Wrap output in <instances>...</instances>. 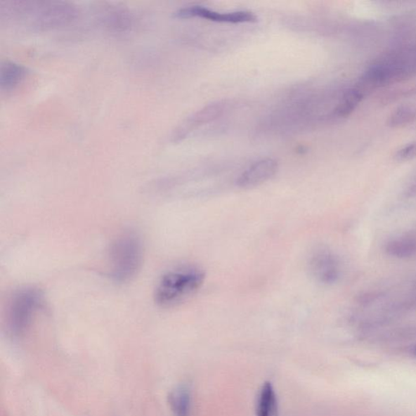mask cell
<instances>
[{
	"label": "cell",
	"mask_w": 416,
	"mask_h": 416,
	"mask_svg": "<svg viewBox=\"0 0 416 416\" xmlns=\"http://www.w3.org/2000/svg\"><path fill=\"white\" fill-rule=\"evenodd\" d=\"M416 74V46H405L389 52L364 72L358 86L365 93L369 89L403 81Z\"/></svg>",
	"instance_id": "6da1fadb"
},
{
	"label": "cell",
	"mask_w": 416,
	"mask_h": 416,
	"mask_svg": "<svg viewBox=\"0 0 416 416\" xmlns=\"http://www.w3.org/2000/svg\"><path fill=\"white\" fill-rule=\"evenodd\" d=\"M205 273L196 268H180L164 275L156 287V304L171 308L193 296L204 285Z\"/></svg>",
	"instance_id": "7a4b0ae2"
},
{
	"label": "cell",
	"mask_w": 416,
	"mask_h": 416,
	"mask_svg": "<svg viewBox=\"0 0 416 416\" xmlns=\"http://www.w3.org/2000/svg\"><path fill=\"white\" fill-rule=\"evenodd\" d=\"M8 15L13 18L30 17V25L37 30H48L66 25L77 17L74 5L65 2L34 3L13 2L10 5Z\"/></svg>",
	"instance_id": "3957f363"
},
{
	"label": "cell",
	"mask_w": 416,
	"mask_h": 416,
	"mask_svg": "<svg viewBox=\"0 0 416 416\" xmlns=\"http://www.w3.org/2000/svg\"><path fill=\"white\" fill-rule=\"evenodd\" d=\"M111 275L118 282L131 279L140 268L143 259L141 242L134 234H124L117 239L110 252Z\"/></svg>",
	"instance_id": "277c9868"
},
{
	"label": "cell",
	"mask_w": 416,
	"mask_h": 416,
	"mask_svg": "<svg viewBox=\"0 0 416 416\" xmlns=\"http://www.w3.org/2000/svg\"><path fill=\"white\" fill-rule=\"evenodd\" d=\"M41 304V294L33 288L20 290L13 295L7 311L8 327L13 336L25 334Z\"/></svg>",
	"instance_id": "5b68a950"
},
{
	"label": "cell",
	"mask_w": 416,
	"mask_h": 416,
	"mask_svg": "<svg viewBox=\"0 0 416 416\" xmlns=\"http://www.w3.org/2000/svg\"><path fill=\"white\" fill-rule=\"evenodd\" d=\"M310 272L318 282L334 284L341 275V263L336 254L329 249H317L309 260Z\"/></svg>",
	"instance_id": "8992f818"
},
{
	"label": "cell",
	"mask_w": 416,
	"mask_h": 416,
	"mask_svg": "<svg viewBox=\"0 0 416 416\" xmlns=\"http://www.w3.org/2000/svg\"><path fill=\"white\" fill-rule=\"evenodd\" d=\"M176 18H202L220 23H253L257 22V17L252 12L238 11L233 13H218L202 6H190L178 10L175 13Z\"/></svg>",
	"instance_id": "52a82bcc"
},
{
	"label": "cell",
	"mask_w": 416,
	"mask_h": 416,
	"mask_svg": "<svg viewBox=\"0 0 416 416\" xmlns=\"http://www.w3.org/2000/svg\"><path fill=\"white\" fill-rule=\"evenodd\" d=\"M278 171V163L273 159H264L249 166L237 180L240 188L249 189L273 178Z\"/></svg>",
	"instance_id": "ba28073f"
},
{
	"label": "cell",
	"mask_w": 416,
	"mask_h": 416,
	"mask_svg": "<svg viewBox=\"0 0 416 416\" xmlns=\"http://www.w3.org/2000/svg\"><path fill=\"white\" fill-rule=\"evenodd\" d=\"M386 252L389 256L397 259L416 256V232L404 233L390 239L386 245Z\"/></svg>",
	"instance_id": "9c48e42d"
},
{
	"label": "cell",
	"mask_w": 416,
	"mask_h": 416,
	"mask_svg": "<svg viewBox=\"0 0 416 416\" xmlns=\"http://www.w3.org/2000/svg\"><path fill=\"white\" fill-rule=\"evenodd\" d=\"M226 104L223 103H216L211 104L202 108V110L196 112L194 116H192L185 123L183 126H181L178 134V137L184 136L185 134L190 131V129L197 126H201L207 122L213 121L220 117L223 111H225Z\"/></svg>",
	"instance_id": "30bf717a"
},
{
	"label": "cell",
	"mask_w": 416,
	"mask_h": 416,
	"mask_svg": "<svg viewBox=\"0 0 416 416\" xmlns=\"http://www.w3.org/2000/svg\"><path fill=\"white\" fill-rule=\"evenodd\" d=\"M28 70L22 65L15 62L7 61L1 66L0 72V86L5 91H11L17 88L22 83Z\"/></svg>",
	"instance_id": "8fae6325"
},
{
	"label": "cell",
	"mask_w": 416,
	"mask_h": 416,
	"mask_svg": "<svg viewBox=\"0 0 416 416\" xmlns=\"http://www.w3.org/2000/svg\"><path fill=\"white\" fill-rule=\"evenodd\" d=\"M257 416H278V403L273 384H264L257 400Z\"/></svg>",
	"instance_id": "7c38bea8"
},
{
	"label": "cell",
	"mask_w": 416,
	"mask_h": 416,
	"mask_svg": "<svg viewBox=\"0 0 416 416\" xmlns=\"http://www.w3.org/2000/svg\"><path fill=\"white\" fill-rule=\"evenodd\" d=\"M169 403L175 416H189L191 409V394L188 387L179 386L169 395Z\"/></svg>",
	"instance_id": "4fadbf2b"
},
{
	"label": "cell",
	"mask_w": 416,
	"mask_h": 416,
	"mask_svg": "<svg viewBox=\"0 0 416 416\" xmlns=\"http://www.w3.org/2000/svg\"><path fill=\"white\" fill-rule=\"evenodd\" d=\"M364 93L357 86L347 90L335 108L334 115L344 118L350 116L363 100Z\"/></svg>",
	"instance_id": "5bb4252c"
},
{
	"label": "cell",
	"mask_w": 416,
	"mask_h": 416,
	"mask_svg": "<svg viewBox=\"0 0 416 416\" xmlns=\"http://www.w3.org/2000/svg\"><path fill=\"white\" fill-rule=\"evenodd\" d=\"M416 121V110L410 107L398 108L388 119L389 126L399 128L409 126Z\"/></svg>",
	"instance_id": "9a60e30c"
},
{
	"label": "cell",
	"mask_w": 416,
	"mask_h": 416,
	"mask_svg": "<svg viewBox=\"0 0 416 416\" xmlns=\"http://www.w3.org/2000/svg\"><path fill=\"white\" fill-rule=\"evenodd\" d=\"M105 22L108 27L118 31L126 30L131 25V20L124 11H115L109 13Z\"/></svg>",
	"instance_id": "2e32d148"
},
{
	"label": "cell",
	"mask_w": 416,
	"mask_h": 416,
	"mask_svg": "<svg viewBox=\"0 0 416 416\" xmlns=\"http://www.w3.org/2000/svg\"><path fill=\"white\" fill-rule=\"evenodd\" d=\"M395 160L399 162H407L416 158V142L405 145L394 155Z\"/></svg>",
	"instance_id": "e0dca14e"
},
{
	"label": "cell",
	"mask_w": 416,
	"mask_h": 416,
	"mask_svg": "<svg viewBox=\"0 0 416 416\" xmlns=\"http://www.w3.org/2000/svg\"><path fill=\"white\" fill-rule=\"evenodd\" d=\"M415 356H416V349H415Z\"/></svg>",
	"instance_id": "ac0fdd59"
}]
</instances>
